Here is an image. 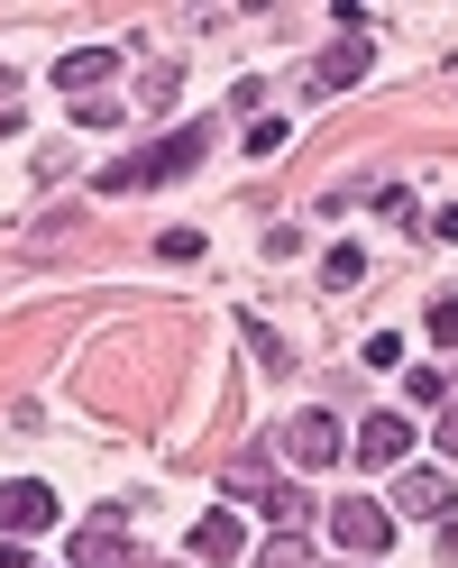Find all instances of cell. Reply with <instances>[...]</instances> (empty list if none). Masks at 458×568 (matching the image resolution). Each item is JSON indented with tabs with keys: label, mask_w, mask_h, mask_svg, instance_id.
Listing matches in <instances>:
<instances>
[{
	"label": "cell",
	"mask_w": 458,
	"mask_h": 568,
	"mask_svg": "<svg viewBox=\"0 0 458 568\" xmlns=\"http://www.w3.org/2000/svg\"><path fill=\"white\" fill-rule=\"evenodd\" d=\"M184 165H202V129L165 138V148H138V156H120L111 174H101V193H138V184H165V174H184Z\"/></svg>",
	"instance_id": "obj_1"
},
{
	"label": "cell",
	"mask_w": 458,
	"mask_h": 568,
	"mask_svg": "<svg viewBox=\"0 0 458 568\" xmlns=\"http://www.w3.org/2000/svg\"><path fill=\"white\" fill-rule=\"evenodd\" d=\"M275 449H285L303 477H312V468H330V458H348V440H339V422H330V413H294L285 432H275Z\"/></svg>",
	"instance_id": "obj_2"
},
{
	"label": "cell",
	"mask_w": 458,
	"mask_h": 568,
	"mask_svg": "<svg viewBox=\"0 0 458 568\" xmlns=\"http://www.w3.org/2000/svg\"><path fill=\"white\" fill-rule=\"evenodd\" d=\"M64 559H74V568H129V514L101 505V514L74 531V541H64Z\"/></svg>",
	"instance_id": "obj_3"
},
{
	"label": "cell",
	"mask_w": 458,
	"mask_h": 568,
	"mask_svg": "<svg viewBox=\"0 0 458 568\" xmlns=\"http://www.w3.org/2000/svg\"><path fill=\"white\" fill-rule=\"evenodd\" d=\"M330 531H339V550H358V559L395 550V514L385 505H330Z\"/></svg>",
	"instance_id": "obj_4"
},
{
	"label": "cell",
	"mask_w": 458,
	"mask_h": 568,
	"mask_svg": "<svg viewBox=\"0 0 458 568\" xmlns=\"http://www.w3.org/2000/svg\"><path fill=\"white\" fill-rule=\"evenodd\" d=\"M47 523H55V486H38V477L0 486V531H19V541H28V531H47Z\"/></svg>",
	"instance_id": "obj_5"
},
{
	"label": "cell",
	"mask_w": 458,
	"mask_h": 568,
	"mask_svg": "<svg viewBox=\"0 0 458 568\" xmlns=\"http://www.w3.org/2000/svg\"><path fill=\"white\" fill-rule=\"evenodd\" d=\"M404 449H413L404 413H376V422H358V440H348V458H367V468H404Z\"/></svg>",
	"instance_id": "obj_6"
},
{
	"label": "cell",
	"mask_w": 458,
	"mask_h": 568,
	"mask_svg": "<svg viewBox=\"0 0 458 568\" xmlns=\"http://www.w3.org/2000/svg\"><path fill=\"white\" fill-rule=\"evenodd\" d=\"M193 559H211V568H238V559H248V523H238L230 505H221V514H202V523H193Z\"/></svg>",
	"instance_id": "obj_7"
},
{
	"label": "cell",
	"mask_w": 458,
	"mask_h": 568,
	"mask_svg": "<svg viewBox=\"0 0 458 568\" xmlns=\"http://www.w3.org/2000/svg\"><path fill=\"white\" fill-rule=\"evenodd\" d=\"M458 505V495H449V477L440 468H395V514H421V523H440Z\"/></svg>",
	"instance_id": "obj_8"
},
{
	"label": "cell",
	"mask_w": 458,
	"mask_h": 568,
	"mask_svg": "<svg viewBox=\"0 0 458 568\" xmlns=\"http://www.w3.org/2000/svg\"><path fill=\"white\" fill-rule=\"evenodd\" d=\"M111 64H120L111 47H74V55H64V64H55V83H64V92H74V101H92L101 83H111Z\"/></svg>",
	"instance_id": "obj_9"
},
{
	"label": "cell",
	"mask_w": 458,
	"mask_h": 568,
	"mask_svg": "<svg viewBox=\"0 0 458 568\" xmlns=\"http://www.w3.org/2000/svg\"><path fill=\"white\" fill-rule=\"evenodd\" d=\"M367 64H376V55H367V38H339V47L322 55V74H312V83H322V92H339V83H358Z\"/></svg>",
	"instance_id": "obj_10"
},
{
	"label": "cell",
	"mask_w": 458,
	"mask_h": 568,
	"mask_svg": "<svg viewBox=\"0 0 458 568\" xmlns=\"http://www.w3.org/2000/svg\"><path fill=\"white\" fill-rule=\"evenodd\" d=\"M257 568H312V541L303 531H275V541L257 550Z\"/></svg>",
	"instance_id": "obj_11"
},
{
	"label": "cell",
	"mask_w": 458,
	"mask_h": 568,
	"mask_svg": "<svg viewBox=\"0 0 458 568\" xmlns=\"http://www.w3.org/2000/svg\"><path fill=\"white\" fill-rule=\"evenodd\" d=\"M230 495H238V505H266V495H275V477L248 458V468H230Z\"/></svg>",
	"instance_id": "obj_12"
},
{
	"label": "cell",
	"mask_w": 458,
	"mask_h": 568,
	"mask_svg": "<svg viewBox=\"0 0 458 568\" xmlns=\"http://www.w3.org/2000/svg\"><path fill=\"white\" fill-rule=\"evenodd\" d=\"M285 138H294V129H285V120H257V129H248V138H238V148H248V156H275V148H285Z\"/></svg>",
	"instance_id": "obj_13"
},
{
	"label": "cell",
	"mask_w": 458,
	"mask_h": 568,
	"mask_svg": "<svg viewBox=\"0 0 458 568\" xmlns=\"http://www.w3.org/2000/svg\"><path fill=\"white\" fill-rule=\"evenodd\" d=\"M404 395H413V404H440V395H449V376H440V367H413V376H404Z\"/></svg>",
	"instance_id": "obj_14"
},
{
	"label": "cell",
	"mask_w": 458,
	"mask_h": 568,
	"mask_svg": "<svg viewBox=\"0 0 458 568\" xmlns=\"http://www.w3.org/2000/svg\"><path fill=\"white\" fill-rule=\"evenodd\" d=\"M322 275H330V284H358V275H367V247H330Z\"/></svg>",
	"instance_id": "obj_15"
},
{
	"label": "cell",
	"mask_w": 458,
	"mask_h": 568,
	"mask_svg": "<svg viewBox=\"0 0 458 568\" xmlns=\"http://www.w3.org/2000/svg\"><path fill=\"white\" fill-rule=\"evenodd\" d=\"M431 339H440V348H458V294H440V303H431Z\"/></svg>",
	"instance_id": "obj_16"
},
{
	"label": "cell",
	"mask_w": 458,
	"mask_h": 568,
	"mask_svg": "<svg viewBox=\"0 0 458 568\" xmlns=\"http://www.w3.org/2000/svg\"><path fill=\"white\" fill-rule=\"evenodd\" d=\"M431 440H440V458H458V404L440 413V432H431Z\"/></svg>",
	"instance_id": "obj_17"
}]
</instances>
